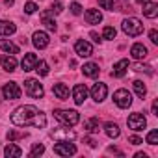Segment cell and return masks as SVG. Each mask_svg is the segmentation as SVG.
<instances>
[{
    "instance_id": "obj_1",
    "label": "cell",
    "mask_w": 158,
    "mask_h": 158,
    "mask_svg": "<svg viewBox=\"0 0 158 158\" xmlns=\"http://www.w3.org/2000/svg\"><path fill=\"white\" fill-rule=\"evenodd\" d=\"M11 123L15 127H35V128H45L47 125V117L43 112H39L35 106L32 104H24L13 110L11 114Z\"/></svg>"
},
{
    "instance_id": "obj_2",
    "label": "cell",
    "mask_w": 158,
    "mask_h": 158,
    "mask_svg": "<svg viewBox=\"0 0 158 158\" xmlns=\"http://www.w3.org/2000/svg\"><path fill=\"white\" fill-rule=\"evenodd\" d=\"M121 28H123V32H125L127 35H130V37H138V35L143 34V23H141L139 19H136V17L125 19L123 24H121Z\"/></svg>"
},
{
    "instance_id": "obj_3",
    "label": "cell",
    "mask_w": 158,
    "mask_h": 158,
    "mask_svg": "<svg viewBox=\"0 0 158 158\" xmlns=\"http://www.w3.org/2000/svg\"><path fill=\"white\" fill-rule=\"evenodd\" d=\"M54 117L67 127H74L78 121H80V115H78L76 110H54Z\"/></svg>"
},
{
    "instance_id": "obj_4",
    "label": "cell",
    "mask_w": 158,
    "mask_h": 158,
    "mask_svg": "<svg viewBox=\"0 0 158 158\" xmlns=\"http://www.w3.org/2000/svg\"><path fill=\"white\" fill-rule=\"evenodd\" d=\"M24 91L32 99H43V95H45L43 86L39 84V80H35V78H28V80H24Z\"/></svg>"
},
{
    "instance_id": "obj_5",
    "label": "cell",
    "mask_w": 158,
    "mask_h": 158,
    "mask_svg": "<svg viewBox=\"0 0 158 158\" xmlns=\"http://www.w3.org/2000/svg\"><path fill=\"white\" fill-rule=\"evenodd\" d=\"M50 136H52L54 139H58V141H73V139L76 138L74 130H71L67 125H63V127H60V128H54V130L50 132Z\"/></svg>"
},
{
    "instance_id": "obj_6",
    "label": "cell",
    "mask_w": 158,
    "mask_h": 158,
    "mask_svg": "<svg viewBox=\"0 0 158 158\" xmlns=\"http://www.w3.org/2000/svg\"><path fill=\"white\" fill-rule=\"evenodd\" d=\"M127 125H128V128H132L134 132H139V130H143L145 127H147V119H145V115H141V114H130L128 115V119H127Z\"/></svg>"
},
{
    "instance_id": "obj_7",
    "label": "cell",
    "mask_w": 158,
    "mask_h": 158,
    "mask_svg": "<svg viewBox=\"0 0 158 158\" xmlns=\"http://www.w3.org/2000/svg\"><path fill=\"white\" fill-rule=\"evenodd\" d=\"M114 102L119 106V108H130V104H132V95H130V91H127V89H117L115 93H114Z\"/></svg>"
},
{
    "instance_id": "obj_8",
    "label": "cell",
    "mask_w": 158,
    "mask_h": 158,
    "mask_svg": "<svg viewBox=\"0 0 158 158\" xmlns=\"http://www.w3.org/2000/svg\"><path fill=\"white\" fill-rule=\"evenodd\" d=\"M21 93H23V91H21L19 84H15V82H8V84H4V88H2V95H4V99H10V101L19 99Z\"/></svg>"
},
{
    "instance_id": "obj_9",
    "label": "cell",
    "mask_w": 158,
    "mask_h": 158,
    "mask_svg": "<svg viewBox=\"0 0 158 158\" xmlns=\"http://www.w3.org/2000/svg\"><path fill=\"white\" fill-rule=\"evenodd\" d=\"M74 152H76V147L69 141H58L54 145V154L58 156H73Z\"/></svg>"
},
{
    "instance_id": "obj_10",
    "label": "cell",
    "mask_w": 158,
    "mask_h": 158,
    "mask_svg": "<svg viewBox=\"0 0 158 158\" xmlns=\"http://www.w3.org/2000/svg\"><path fill=\"white\" fill-rule=\"evenodd\" d=\"M106 95H108L106 84H102V82L93 84V88H91V99H93L95 102H102V101L106 99Z\"/></svg>"
},
{
    "instance_id": "obj_11",
    "label": "cell",
    "mask_w": 158,
    "mask_h": 158,
    "mask_svg": "<svg viewBox=\"0 0 158 158\" xmlns=\"http://www.w3.org/2000/svg\"><path fill=\"white\" fill-rule=\"evenodd\" d=\"M74 52L80 56V58H89V56L93 54V47H91V43L80 39V41L74 43Z\"/></svg>"
},
{
    "instance_id": "obj_12",
    "label": "cell",
    "mask_w": 158,
    "mask_h": 158,
    "mask_svg": "<svg viewBox=\"0 0 158 158\" xmlns=\"http://www.w3.org/2000/svg\"><path fill=\"white\" fill-rule=\"evenodd\" d=\"M32 43H34V47L39 48V50H41V48H47L48 43H50L48 34H47V32H41V30L34 32V35H32Z\"/></svg>"
},
{
    "instance_id": "obj_13",
    "label": "cell",
    "mask_w": 158,
    "mask_h": 158,
    "mask_svg": "<svg viewBox=\"0 0 158 158\" xmlns=\"http://www.w3.org/2000/svg\"><path fill=\"white\" fill-rule=\"evenodd\" d=\"M88 99V88L84 84H76L73 89V101L76 104H84V101Z\"/></svg>"
},
{
    "instance_id": "obj_14",
    "label": "cell",
    "mask_w": 158,
    "mask_h": 158,
    "mask_svg": "<svg viewBox=\"0 0 158 158\" xmlns=\"http://www.w3.org/2000/svg\"><path fill=\"white\" fill-rule=\"evenodd\" d=\"M130 54H132L134 60H143V58H147L149 50H147L145 45H141V43H134L132 48H130Z\"/></svg>"
},
{
    "instance_id": "obj_15",
    "label": "cell",
    "mask_w": 158,
    "mask_h": 158,
    "mask_svg": "<svg viewBox=\"0 0 158 158\" xmlns=\"http://www.w3.org/2000/svg\"><path fill=\"white\" fill-rule=\"evenodd\" d=\"M37 60H39V58H37L35 54L28 52V54H24V58H23V61H21V67H23L24 71H34V67H35Z\"/></svg>"
},
{
    "instance_id": "obj_16",
    "label": "cell",
    "mask_w": 158,
    "mask_h": 158,
    "mask_svg": "<svg viewBox=\"0 0 158 158\" xmlns=\"http://www.w3.org/2000/svg\"><path fill=\"white\" fill-rule=\"evenodd\" d=\"M0 65H2L4 71L11 73V71H15V67H17V60H15L13 54H10V56H2V58H0Z\"/></svg>"
},
{
    "instance_id": "obj_17",
    "label": "cell",
    "mask_w": 158,
    "mask_h": 158,
    "mask_svg": "<svg viewBox=\"0 0 158 158\" xmlns=\"http://www.w3.org/2000/svg\"><path fill=\"white\" fill-rule=\"evenodd\" d=\"M127 69H128V60H119L115 65H114V71H112V76L115 78H121L127 74Z\"/></svg>"
},
{
    "instance_id": "obj_18",
    "label": "cell",
    "mask_w": 158,
    "mask_h": 158,
    "mask_svg": "<svg viewBox=\"0 0 158 158\" xmlns=\"http://www.w3.org/2000/svg\"><path fill=\"white\" fill-rule=\"evenodd\" d=\"M52 93L60 99V101H67L69 99V88L65 84H54L52 86Z\"/></svg>"
},
{
    "instance_id": "obj_19",
    "label": "cell",
    "mask_w": 158,
    "mask_h": 158,
    "mask_svg": "<svg viewBox=\"0 0 158 158\" xmlns=\"http://www.w3.org/2000/svg\"><path fill=\"white\" fill-rule=\"evenodd\" d=\"M82 71H84V74H86V76H89V78H97V76H99V73H101L99 65H97V63H93V61L86 63V65L82 67Z\"/></svg>"
},
{
    "instance_id": "obj_20",
    "label": "cell",
    "mask_w": 158,
    "mask_h": 158,
    "mask_svg": "<svg viewBox=\"0 0 158 158\" xmlns=\"http://www.w3.org/2000/svg\"><path fill=\"white\" fill-rule=\"evenodd\" d=\"M17 32V26L10 21H0V35H11Z\"/></svg>"
},
{
    "instance_id": "obj_21",
    "label": "cell",
    "mask_w": 158,
    "mask_h": 158,
    "mask_svg": "<svg viewBox=\"0 0 158 158\" xmlns=\"http://www.w3.org/2000/svg\"><path fill=\"white\" fill-rule=\"evenodd\" d=\"M86 21H88L89 24H99V23L102 21V13H101L99 10H88V11H86Z\"/></svg>"
},
{
    "instance_id": "obj_22",
    "label": "cell",
    "mask_w": 158,
    "mask_h": 158,
    "mask_svg": "<svg viewBox=\"0 0 158 158\" xmlns=\"http://www.w3.org/2000/svg\"><path fill=\"white\" fill-rule=\"evenodd\" d=\"M143 15L149 17V19H154V17L158 15V4L145 2V4H143Z\"/></svg>"
},
{
    "instance_id": "obj_23",
    "label": "cell",
    "mask_w": 158,
    "mask_h": 158,
    "mask_svg": "<svg viewBox=\"0 0 158 158\" xmlns=\"http://www.w3.org/2000/svg\"><path fill=\"white\" fill-rule=\"evenodd\" d=\"M104 132H106V136H108V138H119V134H121L119 127H117L115 123H112V121L104 123Z\"/></svg>"
},
{
    "instance_id": "obj_24",
    "label": "cell",
    "mask_w": 158,
    "mask_h": 158,
    "mask_svg": "<svg viewBox=\"0 0 158 158\" xmlns=\"http://www.w3.org/2000/svg\"><path fill=\"white\" fill-rule=\"evenodd\" d=\"M4 154H6L8 158H19V156L23 154V149L17 147L15 143H10V145H6V149H4Z\"/></svg>"
},
{
    "instance_id": "obj_25",
    "label": "cell",
    "mask_w": 158,
    "mask_h": 158,
    "mask_svg": "<svg viewBox=\"0 0 158 158\" xmlns=\"http://www.w3.org/2000/svg\"><path fill=\"white\" fill-rule=\"evenodd\" d=\"M0 48H2L6 54H17V52H19V47H17L15 43L8 41V39H2V41H0Z\"/></svg>"
},
{
    "instance_id": "obj_26",
    "label": "cell",
    "mask_w": 158,
    "mask_h": 158,
    "mask_svg": "<svg viewBox=\"0 0 158 158\" xmlns=\"http://www.w3.org/2000/svg\"><path fill=\"white\" fill-rule=\"evenodd\" d=\"M48 15H50V10H48V11H45V13L41 15V17H43V24L47 26V30H50V32H56L58 24H56V21H54V19H50Z\"/></svg>"
},
{
    "instance_id": "obj_27",
    "label": "cell",
    "mask_w": 158,
    "mask_h": 158,
    "mask_svg": "<svg viewBox=\"0 0 158 158\" xmlns=\"http://www.w3.org/2000/svg\"><path fill=\"white\" fill-rule=\"evenodd\" d=\"M34 71H37V74H39V76H47V74H48V63H47V61H43V60H37V63H35Z\"/></svg>"
},
{
    "instance_id": "obj_28",
    "label": "cell",
    "mask_w": 158,
    "mask_h": 158,
    "mask_svg": "<svg viewBox=\"0 0 158 158\" xmlns=\"http://www.w3.org/2000/svg\"><path fill=\"white\" fill-rule=\"evenodd\" d=\"M84 128L88 132H99V119L97 117H91V119L84 121Z\"/></svg>"
},
{
    "instance_id": "obj_29",
    "label": "cell",
    "mask_w": 158,
    "mask_h": 158,
    "mask_svg": "<svg viewBox=\"0 0 158 158\" xmlns=\"http://www.w3.org/2000/svg\"><path fill=\"white\" fill-rule=\"evenodd\" d=\"M132 86H134V91H136V95H138L139 99H143V97L147 95V88H145V84H143L141 80H136Z\"/></svg>"
},
{
    "instance_id": "obj_30",
    "label": "cell",
    "mask_w": 158,
    "mask_h": 158,
    "mask_svg": "<svg viewBox=\"0 0 158 158\" xmlns=\"http://www.w3.org/2000/svg\"><path fill=\"white\" fill-rule=\"evenodd\" d=\"M45 152V145L43 143H34L32 151H30V156H41Z\"/></svg>"
},
{
    "instance_id": "obj_31",
    "label": "cell",
    "mask_w": 158,
    "mask_h": 158,
    "mask_svg": "<svg viewBox=\"0 0 158 158\" xmlns=\"http://www.w3.org/2000/svg\"><path fill=\"white\" fill-rule=\"evenodd\" d=\"M115 34H117V32H115L114 26H106L104 32H102V37H104V39H115Z\"/></svg>"
},
{
    "instance_id": "obj_32",
    "label": "cell",
    "mask_w": 158,
    "mask_h": 158,
    "mask_svg": "<svg viewBox=\"0 0 158 158\" xmlns=\"http://www.w3.org/2000/svg\"><path fill=\"white\" fill-rule=\"evenodd\" d=\"M147 143H149V145H156V143H158V130H156V128L147 134Z\"/></svg>"
},
{
    "instance_id": "obj_33",
    "label": "cell",
    "mask_w": 158,
    "mask_h": 158,
    "mask_svg": "<svg viewBox=\"0 0 158 158\" xmlns=\"http://www.w3.org/2000/svg\"><path fill=\"white\" fill-rule=\"evenodd\" d=\"M134 71H143V73H147V74H152V67L147 65V63H136V65H134Z\"/></svg>"
},
{
    "instance_id": "obj_34",
    "label": "cell",
    "mask_w": 158,
    "mask_h": 158,
    "mask_svg": "<svg viewBox=\"0 0 158 158\" xmlns=\"http://www.w3.org/2000/svg\"><path fill=\"white\" fill-rule=\"evenodd\" d=\"M6 136H8V139H10V141H15V139H19V138H24L26 134H23V132H17V130H10Z\"/></svg>"
},
{
    "instance_id": "obj_35",
    "label": "cell",
    "mask_w": 158,
    "mask_h": 158,
    "mask_svg": "<svg viewBox=\"0 0 158 158\" xmlns=\"http://www.w3.org/2000/svg\"><path fill=\"white\" fill-rule=\"evenodd\" d=\"M99 6L102 10H114L115 4H114V0H99Z\"/></svg>"
},
{
    "instance_id": "obj_36",
    "label": "cell",
    "mask_w": 158,
    "mask_h": 158,
    "mask_svg": "<svg viewBox=\"0 0 158 158\" xmlns=\"http://www.w3.org/2000/svg\"><path fill=\"white\" fill-rule=\"evenodd\" d=\"M35 11H37V4H34V2H26V4H24V13L32 15V13H35Z\"/></svg>"
},
{
    "instance_id": "obj_37",
    "label": "cell",
    "mask_w": 158,
    "mask_h": 158,
    "mask_svg": "<svg viewBox=\"0 0 158 158\" xmlns=\"http://www.w3.org/2000/svg\"><path fill=\"white\" fill-rule=\"evenodd\" d=\"M63 11V4L61 2H54L52 6H50V13L52 15H58V13H61Z\"/></svg>"
},
{
    "instance_id": "obj_38",
    "label": "cell",
    "mask_w": 158,
    "mask_h": 158,
    "mask_svg": "<svg viewBox=\"0 0 158 158\" xmlns=\"http://www.w3.org/2000/svg\"><path fill=\"white\" fill-rule=\"evenodd\" d=\"M71 11H73V15H80L82 13V6L78 4V2H73L71 4Z\"/></svg>"
},
{
    "instance_id": "obj_39",
    "label": "cell",
    "mask_w": 158,
    "mask_h": 158,
    "mask_svg": "<svg viewBox=\"0 0 158 158\" xmlns=\"http://www.w3.org/2000/svg\"><path fill=\"white\" fill-rule=\"evenodd\" d=\"M128 143H132V145H141V143H143V139H141V138H138V136H130V138H128Z\"/></svg>"
},
{
    "instance_id": "obj_40",
    "label": "cell",
    "mask_w": 158,
    "mask_h": 158,
    "mask_svg": "<svg viewBox=\"0 0 158 158\" xmlns=\"http://www.w3.org/2000/svg\"><path fill=\"white\" fill-rule=\"evenodd\" d=\"M149 37H151V41H152L154 45H158V32H156V30H151V32H149Z\"/></svg>"
},
{
    "instance_id": "obj_41",
    "label": "cell",
    "mask_w": 158,
    "mask_h": 158,
    "mask_svg": "<svg viewBox=\"0 0 158 158\" xmlns=\"http://www.w3.org/2000/svg\"><path fill=\"white\" fill-rule=\"evenodd\" d=\"M89 35H91V39H93V41H95V43H101V35H99V34H97V32H91V34H89Z\"/></svg>"
},
{
    "instance_id": "obj_42",
    "label": "cell",
    "mask_w": 158,
    "mask_h": 158,
    "mask_svg": "<svg viewBox=\"0 0 158 158\" xmlns=\"http://www.w3.org/2000/svg\"><path fill=\"white\" fill-rule=\"evenodd\" d=\"M84 141H86V143H88V145H89V147H95V145H97V141H95V139H93V138H86V139H84Z\"/></svg>"
},
{
    "instance_id": "obj_43",
    "label": "cell",
    "mask_w": 158,
    "mask_h": 158,
    "mask_svg": "<svg viewBox=\"0 0 158 158\" xmlns=\"http://www.w3.org/2000/svg\"><path fill=\"white\" fill-rule=\"evenodd\" d=\"M152 115H158V102H152Z\"/></svg>"
},
{
    "instance_id": "obj_44",
    "label": "cell",
    "mask_w": 158,
    "mask_h": 158,
    "mask_svg": "<svg viewBox=\"0 0 158 158\" xmlns=\"http://www.w3.org/2000/svg\"><path fill=\"white\" fill-rule=\"evenodd\" d=\"M136 158H147V154L145 152H136Z\"/></svg>"
},
{
    "instance_id": "obj_45",
    "label": "cell",
    "mask_w": 158,
    "mask_h": 158,
    "mask_svg": "<svg viewBox=\"0 0 158 158\" xmlns=\"http://www.w3.org/2000/svg\"><path fill=\"white\" fill-rule=\"evenodd\" d=\"M4 4H6V6H13V4H15V0H4Z\"/></svg>"
},
{
    "instance_id": "obj_46",
    "label": "cell",
    "mask_w": 158,
    "mask_h": 158,
    "mask_svg": "<svg viewBox=\"0 0 158 158\" xmlns=\"http://www.w3.org/2000/svg\"><path fill=\"white\" fill-rule=\"evenodd\" d=\"M138 2H139V4H145V2H149V0H138Z\"/></svg>"
}]
</instances>
